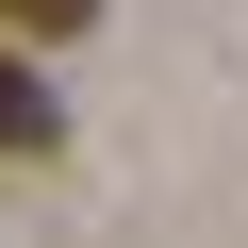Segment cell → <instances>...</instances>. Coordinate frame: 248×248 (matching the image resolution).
Returning <instances> with one entry per match:
<instances>
[{
    "instance_id": "7a4b0ae2",
    "label": "cell",
    "mask_w": 248,
    "mask_h": 248,
    "mask_svg": "<svg viewBox=\"0 0 248 248\" xmlns=\"http://www.w3.org/2000/svg\"><path fill=\"white\" fill-rule=\"evenodd\" d=\"M99 0H0V33H83Z\"/></svg>"
},
{
    "instance_id": "6da1fadb",
    "label": "cell",
    "mask_w": 248,
    "mask_h": 248,
    "mask_svg": "<svg viewBox=\"0 0 248 248\" xmlns=\"http://www.w3.org/2000/svg\"><path fill=\"white\" fill-rule=\"evenodd\" d=\"M0 149H50V83H33L17 50H0Z\"/></svg>"
}]
</instances>
